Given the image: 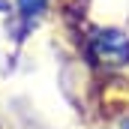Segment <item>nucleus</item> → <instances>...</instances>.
Segmentation results:
<instances>
[{
  "label": "nucleus",
  "instance_id": "f257e3e1",
  "mask_svg": "<svg viewBox=\"0 0 129 129\" xmlns=\"http://www.w3.org/2000/svg\"><path fill=\"white\" fill-rule=\"evenodd\" d=\"M90 54L102 66L129 63V36L120 30H96L90 39Z\"/></svg>",
  "mask_w": 129,
  "mask_h": 129
},
{
  "label": "nucleus",
  "instance_id": "f03ea898",
  "mask_svg": "<svg viewBox=\"0 0 129 129\" xmlns=\"http://www.w3.org/2000/svg\"><path fill=\"white\" fill-rule=\"evenodd\" d=\"M18 6H21L24 15H33V12H39V9L45 6V0H18Z\"/></svg>",
  "mask_w": 129,
  "mask_h": 129
}]
</instances>
